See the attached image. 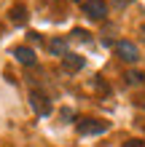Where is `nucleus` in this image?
Instances as JSON below:
<instances>
[{"instance_id": "9b49d317", "label": "nucleus", "mask_w": 145, "mask_h": 147, "mask_svg": "<svg viewBox=\"0 0 145 147\" xmlns=\"http://www.w3.org/2000/svg\"><path fill=\"white\" fill-rule=\"evenodd\" d=\"M73 38H75V40H83V43H89V32L78 27V30H73Z\"/></svg>"}, {"instance_id": "f257e3e1", "label": "nucleus", "mask_w": 145, "mask_h": 147, "mask_svg": "<svg viewBox=\"0 0 145 147\" xmlns=\"http://www.w3.org/2000/svg\"><path fill=\"white\" fill-rule=\"evenodd\" d=\"M75 128H78L81 136H99V134L108 131V123L105 120H94V118H83L75 123Z\"/></svg>"}, {"instance_id": "423d86ee", "label": "nucleus", "mask_w": 145, "mask_h": 147, "mask_svg": "<svg viewBox=\"0 0 145 147\" xmlns=\"http://www.w3.org/2000/svg\"><path fill=\"white\" fill-rule=\"evenodd\" d=\"M62 64H65V70H70V72H78V70H83L86 59H83L81 54H67V56H62Z\"/></svg>"}, {"instance_id": "7ed1b4c3", "label": "nucleus", "mask_w": 145, "mask_h": 147, "mask_svg": "<svg viewBox=\"0 0 145 147\" xmlns=\"http://www.w3.org/2000/svg\"><path fill=\"white\" fill-rule=\"evenodd\" d=\"M83 13L89 16V19H105L108 16V3L105 0H78Z\"/></svg>"}, {"instance_id": "0eeeda50", "label": "nucleus", "mask_w": 145, "mask_h": 147, "mask_svg": "<svg viewBox=\"0 0 145 147\" xmlns=\"http://www.w3.org/2000/svg\"><path fill=\"white\" fill-rule=\"evenodd\" d=\"M48 48H51V54H54V56H67V54H70V51H67V40H65V38H54V40L48 43Z\"/></svg>"}, {"instance_id": "6e6552de", "label": "nucleus", "mask_w": 145, "mask_h": 147, "mask_svg": "<svg viewBox=\"0 0 145 147\" xmlns=\"http://www.w3.org/2000/svg\"><path fill=\"white\" fill-rule=\"evenodd\" d=\"M27 19H30V16H27V11H24L22 5H16L14 11H11V22L14 24H27Z\"/></svg>"}, {"instance_id": "20e7f679", "label": "nucleus", "mask_w": 145, "mask_h": 147, "mask_svg": "<svg viewBox=\"0 0 145 147\" xmlns=\"http://www.w3.org/2000/svg\"><path fill=\"white\" fill-rule=\"evenodd\" d=\"M30 105H32V110H35L40 118L51 115V102H48V96H46V94H38V91H32V94H30Z\"/></svg>"}, {"instance_id": "9d476101", "label": "nucleus", "mask_w": 145, "mask_h": 147, "mask_svg": "<svg viewBox=\"0 0 145 147\" xmlns=\"http://www.w3.org/2000/svg\"><path fill=\"white\" fill-rule=\"evenodd\" d=\"M73 118H75V112L70 107H62V110H59V120H62V123H73Z\"/></svg>"}, {"instance_id": "f03ea898", "label": "nucleus", "mask_w": 145, "mask_h": 147, "mask_svg": "<svg viewBox=\"0 0 145 147\" xmlns=\"http://www.w3.org/2000/svg\"><path fill=\"white\" fill-rule=\"evenodd\" d=\"M116 54H118V59L126 62V64H137V62H140V48L134 46L132 40H118V43H116Z\"/></svg>"}, {"instance_id": "ddd939ff", "label": "nucleus", "mask_w": 145, "mask_h": 147, "mask_svg": "<svg viewBox=\"0 0 145 147\" xmlns=\"http://www.w3.org/2000/svg\"><path fill=\"white\" fill-rule=\"evenodd\" d=\"M113 3H116L118 8H126V5H129V3H132V0H113Z\"/></svg>"}, {"instance_id": "4468645a", "label": "nucleus", "mask_w": 145, "mask_h": 147, "mask_svg": "<svg viewBox=\"0 0 145 147\" xmlns=\"http://www.w3.org/2000/svg\"><path fill=\"white\" fill-rule=\"evenodd\" d=\"M140 32H142V38H145V24H142V27H140Z\"/></svg>"}, {"instance_id": "39448f33", "label": "nucleus", "mask_w": 145, "mask_h": 147, "mask_svg": "<svg viewBox=\"0 0 145 147\" xmlns=\"http://www.w3.org/2000/svg\"><path fill=\"white\" fill-rule=\"evenodd\" d=\"M14 56H16V62L24 64V67H35L38 64V56H35V51L27 48V46H16L14 48Z\"/></svg>"}, {"instance_id": "1a4fd4ad", "label": "nucleus", "mask_w": 145, "mask_h": 147, "mask_svg": "<svg viewBox=\"0 0 145 147\" xmlns=\"http://www.w3.org/2000/svg\"><path fill=\"white\" fill-rule=\"evenodd\" d=\"M142 78H145V75H142L140 70H132V72H126V83H129V86H140Z\"/></svg>"}, {"instance_id": "f8f14e48", "label": "nucleus", "mask_w": 145, "mask_h": 147, "mask_svg": "<svg viewBox=\"0 0 145 147\" xmlns=\"http://www.w3.org/2000/svg\"><path fill=\"white\" fill-rule=\"evenodd\" d=\"M124 147H145V142H142V139H126Z\"/></svg>"}]
</instances>
